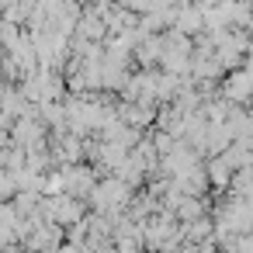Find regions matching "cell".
<instances>
[{
  "mask_svg": "<svg viewBox=\"0 0 253 253\" xmlns=\"http://www.w3.org/2000/svg\"><path fill=\"white\" fill-rule=\"evenodd\" d=\"M208 211H211L208 194H205V198H180V205L173 208V218H177L180 225H191V222H198V218H208Z\"/></svg>",
  "mask_w": 253,
  "mask_h": 253,
  "instance_id": "obj_1",
  "label": "cell"
},
{
  "mask_svg": "<svg viewBox=\"0 0 253 253\" xmlns=\"http://www.w3.org/2000/svg\"><path fill=\"white\" fill-rule=\"evenodd\" d=\"M18 194V184H14V173L0 170V201H11Z\"/></svg>",
  "mask_w": 253,
  "mask_h": 253,
  "instance_id": "obj_2",
  "label": "cell"
}]
</instances>
